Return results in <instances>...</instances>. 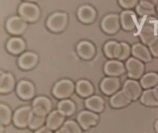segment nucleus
Returning <instances> with one entry per match:
<instances>
[{
	"label": "nucleus",
	"mask_w": 158,
	"mask_h": 133,
	"mask_svg": "<svg viewBox=\"0 0 158 133\" xmlns=\"http://www.w3.org/2000/svg\"><path fill=\"white\" fill-rule=\"evenodd\" d=\"M154 89H155V90L157 91V94H158V84L155 87H154Z\"/></svg>",
	"instance_id": "obj_40"
},
{
	"label": "nucleus",
	"mask_w": 158,
	"mask_h": 133,
	"mask_svg": "<svg viewBox=\"0 0 158 133\" xmlns=\"http://www.w3.org/2000/svg\"><path fill=\"white\" fill-rule=\"evenodd\" d=\"M56 133H69L68 132L67 130L65 128H63V127H61V128H60V129H58L57 131H56Z\"/></svg>",
	"instance_id": "obj_38"
},
{
	"label": "nucleus",
	"mask_w": 158,
	"mask_h": 133,
	"mask_svg": "<svg viewBox=\"0 0 158 133\" xmlns=\"http://www.w3.org/2000/svg\"><path fill=\"white\" fill-rule=\"evenodd\" d=\"M139 36L143 43L149 46L154 40L158 38L154 24L152 22H148L145 24L141 29Z\"/></svg>",
	"instance_id": "obj_9"
},
{
	"label": "nucleus",
	"mask_w": 158,
	"mask_h": 133,
	"mask_svg": "<svg viewBox=\"0 0 158 133\" xmlns=\"http://www.w3.org/2000/svg\"><path fill=\"white\" fill-rule=\"evenodd\" d=\"M120 87V79L117 77L105 78L100 84V89L107 96L115 94Z\"/></svg>",
	"instance_id": "obj_12"
},
{
	"label": "nucleus",
	"mask_w": 158,
	"mask_h": 133,
	"mask_svg": "<svg viewBox=\"0 0 158 133\" xmlns=\"http://www.w3.org/2000/svg\"><path fill=\"white\" fill-rule=\"evenodd\" d=\"M136 11L141 16L154 15L155 14L154 5L150 1H139L136 6Z\"/></svg>",
	"instance_id": "obj_27"
},
{
	"label": "nucleus",
	"mask_w": 158,
	"mask_h": 133,
	"mask_svg": "<svg viewBox=\"0 0 158 133\" xmlns=\"http://www.w3.org/2000/svg\"><path fill=\"white\" fill-rule=\"evenodd\" d=\"M123 91L131 101H135L142 95V87L138 81L135 80H127L124 83Z\"/></svg>",
	"instance_id": "obj_7"
},
{
	"label": "nucleus",
	"mask_w": 158,
	"mask_h": 133,
	"mask_svg": "<svg viewBox=\"0 0 158 133\" xmlns=\"http://www.w3.org/2000/svg\"><path fill=\"white\" fill-rule=\"evenodd\" d=\"M16 92L22 99L29 100L34 96V87L30 81L23 80L18 83L17 87H16Z\"/></svg>",
	"instance_id": "obj_15"
},
{
	"label": "nucleus",
	"mask_w": 158,
	"mask_h": 133,
	"mask_svg": "<svg viewBox=\"0 0 158 133\" xmlns=\"http://www.w3.org/2000/svg\"><path fill=\"white\" fill-rule=\"evenodd\" d=\"M126 68L127 69L128 77L135 80L142 78L145 70L143 63L136 58H129L128 59Z\"/></svg>",
	"instance_id": "obj_6"
},
{
	"label": "nucleus",
	"mask_w": 158,
	"mask_h": 133,
	"mask_svg": "<svg viewBox=\"0 0 158 133\" xmlns=\"http://www.w3.org/2000/svg\"><path fill=\"white\" fill-rule=\"evenodd\" d=\"M62 127L65 128L69 133H81V129H80L79 125L77 124V123L71 121V120H69V121H67L65 123H64Z\"/></svg>",
	"instance_id": "obj_33"
},
{
	"label": "nucleus",
	"mask_w": 158,
	"mask_h": 133,
	"mask_svg": "<svg viewBox=\"0 0 158 133\" xmlns=\"http://www.w3.org/2000/svg\"><path fill=\"white\" fill-rule=\"evenodd\" d=\"M140 101L147 107H158V94L155 89H148L143 92Z\"/></svg>",
	"instance_id": "obj_21"
},
{
	"label": "nucleus",
	"mask_w": 158,
	"mask_h": 133,
	"mask_svg": "<svg viewBox=\"0 0 158 133\" xmlns=\"http://www.w3.org/2000/svg\"><path fill=\"white\" fill-rule=\"evenodd\" d=\"M76 90L77 93L81 97L87 98L92 95L94 92V87L89 81L81 80L77 83Z\"/></svg>",
	"instance_id": "obj_28"
},
{
	"label": "nucleus",
	"mask_w": 158,
	"mask_h": 133,
	"mask_svg": "<svg viewBox=\"0 0 158 133\" xmlns=\"http://www.w3.org/2000/svg\"><path fill=\"white\" fill-rule=\"evenodd\" d=\"M131 53L136 59L144 62H149L152 61V54L145 45L137 43L132 46Z\"/></svg>",
	"instance_id": "obj_18"
},
{
	"label": "nucleus",
	"mask_w": 158,
	"mask_h": 133,
	"mask_svg": "<svg viewBox=\"0 0 158 133\" xmlns=\"http://www.w3.org/2000/svg\"><path fill=\"white\" fill-rule=\"evenodd\" d=\"M58 110L61 112L65 116H70L74 113L76 110V106L71 100H63L60 101L58 104Z\"/></svg>",
	"instance_id": "obj_30"
},
{
	"label": "nucleus",
	"mask_w": 158,
	"mask_h": 133,
	"mask_svg": "<svg viewBox=\"0 0 158 133\" xmlns=\"http://www.w3.org/2000/svg\"><path fill=\"white\" fill-rule=\"evenodd\" d=\"M104 100L98 96H94L85 100L86 108L94 112H101L104 110Z\"/></svg>",
	"instance_id": "obj_25"
},
{
	"label": "nucleus",
	"mask_w": 158,
	"mask_h": 133,
	"mask_svg": "<svg viewBox=\"0 0 158 133\" xmlns=\"http://www.w3.org/2000/svg\"><path fill=\"white\" fill-rule=\"evenodd\" d=\"M15 81L10 73L2 72L0 76V91L2 93L10 92L14 87Z\"/></svg>",
	"instance_id": "obj_24"
},
{
	"label": "nucleus",
	"mask_w": 158,
	"mask_h": 133,
	"mask_svg": "<svg viewBox=\"0 0 158 133\" xmlns=\"http://www.w3.org/2000/svg\"><path fill=\"white\" fill-rule=\"evenodd\" d=\"M139 84L143 88L146 90L156 87L158 84V74L156 72H148L143 75Z\"/></svg>",
	"instance_id": "obj_29"
},
{
	"label": "nucleus",
	"mask_w": 158,
	"mask_h": 133,
	"mask_svg": "<svg viewBox=\"0 0 158 133\" xmlns=\"http://www.w3.org/2000/svg\"><path fill=\"white\" fill-rule=\"evenodd\" d=\"M38 62V56L31 52L23 53L18 59V65L23 70H30L34 67Z\"/></svg>",
	"instance_id": "obj_16"
},
{
	"label": "nucleus",
	"mask_w": 158,
	"mask_h": 133,
	"mask_svg": "<svg viewBox=\"0 0 158 133\" xmlns=\"http://www.w3.org/2000/svg\"><path fill=\"white\" fill-rule=\"evenodd\" d=\"M119 4L123 8L130 9L137 6L138 5V1L137 0H120Z\"/></svg>",
	"instance_id": "obj_35"
},
{
	"label": "nucleus",
	"mask_w": 158,
	"mask_h": 133,
	"mask_svg": "<svg viewBox=\"0 0 158 133\" xmlns=\"http://www.w3.org/2000/svg\"><path fill=\"white\" fill-rule=\"evenodd\" d=\"M154 128H155L156 132L158 133V119L157 120V121H156L155 125H154Z\"/></svg>",
	"instance_id": "obj_39"
},
{
	"label": "nucleus",
	"mask_w": 158,
	"mask_h": 133,
	"mask_svg": "<svg viewBox=\"0 0 158 133\" xmlns=\"http://www.w3.org/2000/svg\"><path fill=\"white\" fill-rule=\"evenodd\" d=\"M35 133H53L51 129H50L48 127H43L41 128H40L39 129L35 132Z\"/></svg>",
	"instance_id": "obj_37"
},
{
	"label": "nucleus",
	"mask_w": 158,
	"mask_h": 133,
	"mask_svg": "<svg viewBox=\"0 0 158 133\" xmlns=\"http://www.w3.org/2000/svg\"><path fill=\"white\" fill-rule=\"evenodd\" d=\"M33 114V109L31 107H20L14 112V121L16 127L19 128H25L29 126L31 116Z\"/></svg>",
	"instance_id": "obj_3"
},
{
	"label": "nucleus",
	"mask_w": 158,
	"mask_h": 133,
	"mask_svg": "<svg viewBox=\"0 0 158 133\" xmlns=\"http://www.w3.org/2000/svg\"><path fill=\"white\" fill-rule=\"evenodd\" d=\"M105 73L111 77H117L124 74L126 72L124 65L118 60H111L105 64Z\"/></svg>",
	"instance_id": "obj_13"
},
{
	"label": "nucleus",
	"mask_w": 158,
	"mask_h": 133,
	"mask_svg": "<svg viewBox=\"0 0 158 133\" xmlns=\"http://www.w3.org/2000/svg\"><path fill=\"white\" fill-rule=\"evenodd\" d=\"M77 121L83 129H88L95 126L99 120L98 115L91 111H82L77 115Z\"/></svg>",
	"instance_id": "obj_11"
},
{
	"label": "nucleus",
	"mask_w": 158,
	"mask_h": 133,
	"mask_svg": "<svg viewBox=\"0 0 158 133\" xmlns=\"http://www.w3.org/2000/svg\"><path fill=\"white\" fill-rule=\"evenodd\" d=\"M148 47L151 54L154 57H158V38L154 40Z\"/></svg>",
	"instance_id": "obj_36"
},
{
	"label": "nucleus",
	"mask_w": 158,
	"mask_h": 133,
	"mask_svg": "<svg viewBox=\"0 0 158 133\" xmlns=\"http://www.w3.org/2000/svg\"><path fill=\"white\" fill-rule=\"evenodd\" d=\"M27 28L25 21L19 16H12L6 22L7 30L13 35H21Z\"/></svg>",
	"instance_id": "obj_8"
},
{
	"label": "nucleus",
	"mask_w": 158,
	"mask_h": 133,
	"mask_svg": "<svg viewBox=\"0 0 158 133\" xmlns=\"http://www.w3.org/2000/svg\"><path fill=\"white\" fill-rule=\"evenodd\" d=\"M157 13H158V5H157Z\"/></svg>",
	"instance_id": "obj_41"
},
{
	"label": "nucleus",
	"mask_w": 158,
	"mask_h": 133,
	"mask_svg": "<svg viewBox=\"0 0 158 133\" xmlns=\"http://www.w3.org/2000/svg\"><path fill=\"white\" fill-rule=\"evenodd\" d=\"M104 53L109 59H117L121 53V44L115 41H109L104 45Z\"/></svg>",
	"instance_id": "obj_23"
},
{
	"label": "nucleus",
	"mask_w": 158,
	"mask_h": 133,
	"mask_svg": "<svg viewBox=\"0 0 158 133\" xmlns=\"http://www.w3.org/2000/svg\"><path fill=\"white\" fill-rule=\"evenodd\" d=\"M32 107L34 113L46 116L51 110V102L47 97L40 96L34 100Z\"/></svg>",
	"instance_id": "obj_10"
},
{
	"label": "nucleus",
	"mask_w": 158,
	"mask_h": 133,
	"mask_svg": "<svg viewBox=\"0 0 158 133\" xmlns=\"http://www.w3.org/2000/svg\"><path fill=\"white\" fill-rule=\"evenodd\" d=\"M77 52L82 59L89 60L94 56L95 47L91 42L87 41H80L77 46Z\"/></svg>",
	"instance_id": "obj_17"
},
{
	"label": "nucleus",
	"mask_w": 158,
	"mask_h": 133,
	"mask_svg": "<svg viewBox=\"0 0 158 133\" xmlns=\"http://www.w3.org/2000/svg\"><path fill=\"white\" fill-rule=\"evenodd\" d=\"M74 90V84L69 79H62L54 86L53 95L57 98H66L71 96Z\"/></svg>",
	"instance_id": "obj_4"
},
{
	"label": "nucleus",
	"mask_w": 158,
	"mask_h": 133,
	"mask_svg": "<svg viewBox=\"0 0 158 133\" xmlns=\"http://www.w3.org/2000/svg\"><path fill=\"white\" fill-rule=\"evenodd\" d=\"M11 121V111L8 106L0 105V121L2 125H8Z\"/></svg>",
	"instance_id": "obj_31"
},
{
	"label": "nucleus",
	"mask_w": 158,
	"mask_h": 133,
	"mask_svg": "<svg viewBox=\"0 0 158 133\" xmlns=\"http://www.w3.org/2000/svg\"><path fill=\"white\" fill-rule=\"evenodd\" d=\"M120 25L125 30L131 31L136 28L137 17L135 13L132 10H124L120 14Z\"/></svg>",
	"instance_id": "obj_14"
},
{
	"label": "nucleus",
	"mask_w": 158,
	"mask_h": 133,
	"mask_svg": "<svg viewBox=\"0 0 158 133\" xmlns=\"http://www.w3.org/2000/svg\"><path fill=\"white\" fill-rule=\"evenodd\" d=\"M65 115L59 110L53 111L46 120V127L51 130H56L63 124Z\"/></svg>",
	"instance_id": "obj_20"
},
{
	"label": "nucleus",
	"mask_w": 158,
	"mask_h": 133,
	"mask_svg": "<svg viewBox=\"0 0 158 133\" xmlns=\"http://www.w3.org/2000/svg\"><path fill=\"white\" fill-rule=\"evenodd\" d=\"M121 53L120 57L118 58V61H123L127 59L129 57L131 53V48L130 46L126 42H121Z\"/></svg>",
	"instance_id": "obj_34"
},
{
	"label": "nucleus",
	"mask_w": 158,
	"mask_h": 133,
	"mask_svg": "<svg viewBox=\"0 0 158 133\" xmlns=\"http://www.w3.org/2000/svg\"><path fill=\"white\" fill-rule=\"evenodd\" d=\"M77 16L82 22L90 24L92 23L96 19L97 13L92 7L89 5H83L77 10Z\"/></svg>",
	"instance_id": "obj_19"
},
{
	"label": "nucleus",
	"mask_w": 158,
	"mask_h": 133,
	"mask_svg": "<svg viewBox=\"0 0 158 133\" xmlns=\"http://www.w3.org/2000/svg\"><path fill=\"white\" fill-rule=\"evenodd\" d=\"M102 30L107 34H115L120 28V18L117 14H108L101 22Z\"/></svg>",
	"instance_id": "obj_5"
},
{
	"label": "nucleus",
	"mask_w": 158,
	"mask_h": 133,
	"mask_svg": "<svg viewBox=\"0 0 158 133\" xmlns=\"http://www.w3.org/2000/svg\"><path fill=\"white\" fill-rule=\"evenodd\" d=\"M7 50L10 53L18 55L23 53L25 49V43L20 38H11L8 40L6 45Z\"/></svg>",
	"instance_id": "obj_26"
},
{
	"label": "nucleus",
	"mask_w": 158,
	"mask_h": 133,
	"mask_svg": "<svg viewBox=\"0 0 158 133\" xmlns=\"http://www.w3.org/2000/svg\"><path fill=\"white\" fill-rule=\"evenodd\" d=\"M131 100L123 90L114 94L110 98V104L114 108H122L129 104Z\"/></svg>",
	"instance_id": "obj_22"
},
{
	"label": "nucleus",
	"mask_w": 158,
	"mask_h": 133,
	"mask_svg": "<svg viewBox=\"0 0 158 133\" xmlns=\"http://www.w3.org/2000/svg\"><path fill=\"white\" fill-rule=\"evenodd\" d=\"M68 24V16L65 13L56 12L51 14L47 19V27L51 31L61 32L65 30Z\"/></svg>",
	"instance_id": "obj_1"
},
{
	"label": "nucleus",
	"mask_w": 158,
	"mask_h": 133,
	"mask_svg": "<svg viewBox=\"0 0 158 133\" xmlns=\"http://www.w3.org/2000/svg\"><path fill=\"white\" fill-rule=\"evenodd\" d=\"M45 120V116L40 115L36 114L33 112L32 116H31L30 123H29L28 127L31 129H37L41 128L42 126L44 124Z\"/></svg>",
	"instance_id": "obj_32"
},
{
	"label": "nucleus",
	"mask_w": 158,
	"mask_h": 133,
	"mask_svg": "<svg viewBox=\"0 0 158 133\" xmlns=\"http://www.w3.org/2000/svg\"><path fill=\"white\" fill-rule=\"evenodd\" d=\"M40 9L37 5L32 3L23 2L19 8V14L24 21L34 22L40 17Z\"/></svg>",
	"instance_id": "obj_2"
}]
</instances>
